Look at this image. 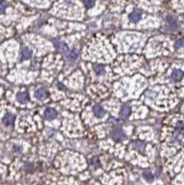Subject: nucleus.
I'll return each mask as SVG.
<instances>
[{
	"instance_id": "obj_1",
	"label": "nucleus",
	"mask_w": 184,
	"mask_h": 185,
	"mask_svg": "<svg viewBox=\"0 0 184 185\" xmlns=\"http://www.w3.org/2000/svg\"><path fill=\"white\" fill-rule=\"evenodd\" d=\"M167 21L168 23V25L171 27V28H174V29H177L179 27V21L177 20V19L175 17H173L172 15H167Z\"/></svg>"
},
{
	"instance_id": "obj_2",
	"label": "nucleus",
	"mask_w": 184,
	"mask_h": 185,
	"mask_svg": "<svg viewBox=\"0 0 184 185\" xmlns=\"http://www.w3.org/2000/svg\"><path fill=\"white\" fill-rule=\"evenodd\" d=\"M34 96H35V97L38 100L43 101V100H44L45 98L47 97V91H45L44 89L41 88V89H38V90L35 91V94H34Z\"/></svg>"
},
{
	"instance_id": "obj_3",
	"label": "nucleus",
	"mask_w": 184,
	"mask_h": 185,
	"mask_svg": "<svg viewBox=\"0 0 184 185\" xmlns=\"http://www.w3.org/2000/svg\"><path fill=\"white\" fill-rule=\"evenodd\" d=\"M142 18V13H141V11L140 10H134L132 11V12L130 14V20L132 21V22H137V21H139Z\"/></svg>"
},
{
	"instance_id": "obj_4",
	"label": "nucleus",
	"mask_w": 184,
	"mask_h": 185,
	"mask_svg": "<svg viewBox=\"0 0 184 185\" xmlns=\"http://www.w3.org/2000/svg\"><path fill=\"white\" fill-rule=\"evenodd\" d=\"M14 116L11 114V113H7L5 115V117L3 118V123L6 125V126H10L12 125L13 122H14Z\"/></svg>"
},
{
	"instance_id": "obj_5",
	"label": "nucleus",
	"mask_w": 184,
	"mask_h": 185,
	"mask_svg": "<svg viewBox=\"0 0 184 185\" xmlns=\"http://www.w3.org/2000/svg\"><path fill=\"white\" fill-rule=\"evenodd\" d=\"M93 111H94L95 116H96L97 118H102V117H104L105 114H106L105 109L103 108L102 107H100V106H95V107L93 108Z\"/></svg>"
},
{
	"instance_id": "obj_6",
	"label": "nucleus",
	"mask_w": 184,
	"mask_h": 185,
	"mask_svg": "<svg viewBox=\"0 0 184 185\" xmlns=\"http://www.w3.org/2000/svg\"><path fill=\"white\" fill-rule=\"evenodd\" d=\"M44 117L47 120H54L56 117V112L53 108H47V110L44 111Z\"/></svg>"
},
{
	"instance_id": "obj_7",
	"label": "nucleus",
	"mask_w": 184,
	"mask_h": 185,
	"mask_svg": "<svg viewBox=\"0 0 184 185\" xmlns=\"http://www.w3.org/2000/svg\"><path fill=\"white\" fill-rule=\"evenodd\" d=\"M113 138L115 140H118V141H122L123 139L125 138V133L123 132V131L121 129H117L115 130L113 132Z\"/></svg>"
},
{
	"instance_id": "obj_8",
	"label": "nucleus",
	"mask_w": 184,
	"mask_h": 185,
	"mask_svg": "<svg viewBox=\"0 0 184 185\" xmlns=\"http://www.w3.org/2000/svg\"><path fill=\"white\" fill-rule=\"evenodd\" d=\"M17 100L21 103V104H24L26 103L28 100H29V96L26 92H19L18 96H17Z\"/></svg>"
},
{
	"instance_id": "obj_9",
	"label": "nucleus",
	"mask_w": 184,
	"mask_h": 185,
	"mask_svg": "<svg viewBox=\"0 0 184 185\" xmlns=\"http://www.w3.org/2000/svg\"><path fill=\"white\" fill-rule=\"evenodd\" d=\"M171 77L175 80H179L183 77V71L181 69H175V71H173V72H172Z\"/></svg>"
},
{
	"instance_id": "obj_10",
	"label": "nucleus",
	"mask_w": 184,
	"mask_h": 185,
	"mask_svg": "<svg viewBox=\"0 0 184 185\" xmlns=\"http://www.w3.org/2000/svg\"><path fill=\"white\" fill-rule=\"evenodd\" d=\"M131 114V108L128 107V106H125L122 108L121 111H120V117L122 119H126V118H128L129 116Z\"/></svg>"
},
{
	"instance_id": "obj_11",
	"label": "nucleus",
	"mask_w": 184,
	"mask_h": 185,
	"mask_svg": "<svg viewBox=\"0 0 184 185\" xmlns=\"http://www.w3.org/2000/svg\"><path fill=\"white\" fill-rule=\"evenodd\" d=\"M32 56V51H31L29 48L25 47V48L22 49V51H21V57H22V59H23V60L30 59Z\"/></svg>"
},
{
	"instance_id": "obj_12",
	"label": "nucleus",
	"mask_w": 184,
	"mask_h": 185,
	"mask_svg": "<svg viewBox=\"0 0 184 185\" xmlns=\"http://www.w3.org/2000/svg\"><path fill=\"white\" fill-rule=\"evenodd\" d=\"M55 45H56V49L59 50V51H60V52H62V53H65V52L68 51V46H67V44H64V43H62V42H56Z\"/></svg>"
},
{
	"instance_id": "obj_13",
	"label": "nucleus",
	"mask_w": 184,
	"mask_h": 185,
	"mask_svg": "<svg viewBox=\"0 0 184 185\" xmlns=\"http://www.w3.org/2000/svg\"><path fill=\"white\" fill-rule=\"evenodd\" d=\"M135 144V147L136 149L138 150V151H140V152H143L144 151V148H145V144L142 141H136L134 143Z\"/></svg>"
},
{
	"instance_id": "obj_14",
	"label": "nucleus",
	"mask_w": 184,
	"mask_h": 185,
	"mask_svg": "<svg viewBox=\"0 0 184 185\" xmlns=\"http://www.w3.org/2000/svg\"><path fill=\"white\" fill-rule=\"evenodd\" d=\"M95 71L97 75H102V74H104L106 72V68L104 66H102V65H96L95 67Z\"/></svg>"
},
{
	"instance_id": "obj_15",
	"label": "nucleus",
	"mask_w": 184,
	"mask_h": 185,
	"mask_svg": "<svg viewBox=\"0 0 184 185\" xmlns=\"http://www.w3.org/2000/svg\"><path fill=\"white\" fill-rule=\"evenodd\" d=\"M143 177L149 182H152L154 180V176L150 171H144L143 172Z\"/></svg>"
},
{
	"instance_id": "obj_16",
	"label": "nucleus",
	"mask_w": 184,
	"mask_h": 185,
	"mask_svg": "<svg viewBox=\"0 0 184 185\" xmlns=\"http://www.w3.org/2000/svg\"><path fill=\"white\" fill-rule=\"evenodd\" d=\"M77 56H78V52L76 50H72L70 52V54H68V57H70L71 59H77Z\"/></svg>"
},
{
	"instance_id": "obj_17",
	"label": "nucleus",
	"mask_w": 184,
	"mask_h": 185,
	"mask_svg": "<svg viewBox=\"0 0 184 185\" xmlns=\"http://www.w3.org/2000/svg\"><path fill=\"white\" fill-rule=\"evenodd\" d=\"M83 4L87 8H91L95 6V1H83Z\"/></svg>"
},
{
	"instance_id": "obj_18",
	"label": "nucleus",
	"mask_w": 184,
	"mask_h": 185,
	"mask_svg": "<svg viewBox=\"0 0 184 185\" xmlns=\"http://www.w3.org/2000/svg\"><path fill=\"white\" fill-rule=\"evenodd\" d=\"M183 45H184V41L181 40V39L178 40V41L175 43V47H176V48H180V47H182Z\"/></svg>"
},
{
	"instance_id": "obj_19",
	"label": "nucleus",
	"mask_w": 184,
	"mask_h": 185,
	"mask_svg": "<svg viewBox=\"0 0 184 185\" xmlns=\"http://www.w3.org/2000/svg\"><path fill=\"white\" fill-rule=\"evenodd\" d=\"M6 8H7V7H6V4H5V3H3V2L0 3V13L5 12Z\"/></svg>"
}]
</instances>
